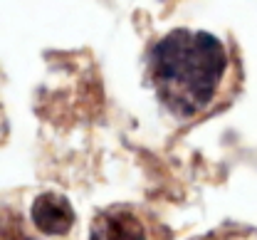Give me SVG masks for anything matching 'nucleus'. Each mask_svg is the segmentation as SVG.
<instances>
[{
	"label": "nucleus",
	"mask_w": 257,
	"mask_h": 240,
	"mask_svg": "<svg viewBox=\"0 0 257 240\" xmlns=\"http://www.w3.org/2000/svg\"><path fill=\"white\" fill-rule=\"evenodd\" d=\"M230 52L203 30H173L151 50L149 77L161 104L181 119H200L215 109L230 77Z\"/></svg>",
	"instance_id": "1"
},
{
	"label": "nucleus",
	"mask_w": 257,
	"mask_h": 240,
	"mask_svg": "<svg viewBox=\"0 0 257 240\" xmlns=\"http://www.w3.org/2000/svg\"><path fill=\"white\" fill-rule=\"evenodd\" d=\"M77 213L55 188L0 193V240H74Z\"/></svg>",
	"instance_id": "2"
},
{
	"label": "nucleus",
	"mask_w": 257,
	"mask_h": 240,
	"mask_svg": "<svg viewBox=\"0 0 257 240\" xmlns=\"http://www.w3.org/2000/svg\"><path fill=\"white\" fill-rule=\"evenodd\" d=\"M87 240H173V233L154 210L136 203H114L92 218Z\"/></svg>",
	"instance_id": "3"
}]
</instances>
